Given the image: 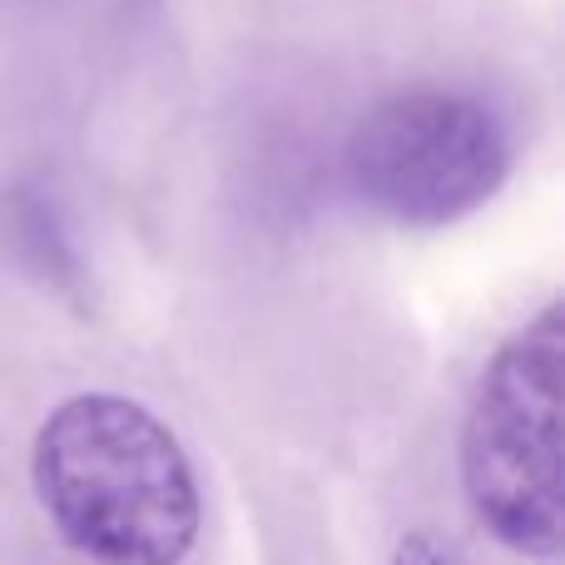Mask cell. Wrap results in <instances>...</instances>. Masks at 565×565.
Wrapping results in <instances>:
<instances>
[{
	"label": "cell",
	"mask_w": 565,
	"mask_h": 565,
	"mask_svg": "<svg viewBox=\"0 0 565 565\" xmlns=\"http://www.w3.org/2000/svg\"><path fill=\"white\" fill-rule=\"evenodd\" d=\"M561 377L565 322L551 298L497 348L461 427V487L477 521L536 561H556L565 541Z\"/></svg>",
	"instance_id": "cell-2"
},
{
	"label": "cell",
	"mask_w": 565,
	"mask_h": 565,
	"mask_svg": "<svg viewBox=\"0 0 565 565\" xmlns=\"http://www.w3.org/2000/svg\"><path fill=\"white\" fill-rule=\"evenodd\" d=\"M35 497L95 565H179L199 536V481L179 437L115 392L70 397L40 422Z\"/></svg>",
	"instance_id": "cell-1"
},
{
	"label": "cell",
	"mask_w": 565,
	"mask_h": 565,
	"mask_svg": "<svg viewBox=\"0 0 565 565\" xmlns=\"http://www.w3.org/2000/svg\"><path fill=\"white\" fill-rule=\"evenodd\" d=\"M392 565H471V561L461 556L457 546L437 541L431 531H412V536H402V546L392 551Z\"/></svg>",
	"instance_id": "cell-4"
},
{
	"label": "cell",
	"mask_w": 565,
	"mask_h": 565,
	"mask_svg": "<svg viewBox=\"0 0 565 565\" xmlns=\"http://www.w3.org/2000/svg\"><path fill=\"white\" fill-rule=\"evenodd\" d=\"M511 169V139L481 99L407 89L352 125V194L392 224L437 228L481 209Z\"/></svg>",
	"instance_id": "cell-3"
}]
</instances>
